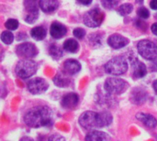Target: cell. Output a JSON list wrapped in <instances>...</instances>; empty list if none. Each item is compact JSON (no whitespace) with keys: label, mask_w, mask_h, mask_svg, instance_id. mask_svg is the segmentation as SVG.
I'll return each instance as SVG.
<instances>
[{"label":"cell","mask_w":157,"mask_h":141,"mask_svg":"<svg viewBox=\"0 0 157 141\" xmlns=\"http://www.w3.org/2000/svg\"><path fill=\"white\" fill-rule=\"evenodd\" d=\"M24 122L28 127L33 128L49 127L53 122L52 111L45 106L32 107L24 116Z\"/></svg>","instance_id":"cell-1"},{"label":"cell","mask_w":157,"mask_h":141,"mask_svg":"<svg viewBox=\"0 0 157 141\" xmlns=\"http://www.w3.org/2000/svg\"><path fill=\"white\" fill-rule=\"evenodd\" d=\"M38 70V64L29 59L19 61L15 68V72L20 79H28L31 77Z\"/></svg>","instance_id":"cell-2"},{"label":"cell","mask_w":157,"mask_h":141,"mask_svg":"<svg viewBox=\"0 0 157 141\" xmlns=\"http://www.w3.org/2000/svg\"><path fill=\"white\" fill-rule=\"evenodd\" d=\"M128 63L124 57L118 56L109 61L105 65V71L111 75H121L127 72Z\"/></svg>","instance_id":"cell-3"},{"label":"cell","mask_w":157,"mask_h":141,"mask_svg":"<svg viewBox=\"0 0 157 141\" xmlns=\"http://www.w3.org/2000/svg\"><path fill=\"white\" fill-rule=\"evenodd\" d=\"M104 88L109 95H121L129 88V83L123 79L110 77L106 80Z\"/></svg>","instance_id":"cell-4"},{"label":"cell","mask_w":157,"mask_h":141,"mask_svg":"<svg viewBox=\"0 0 157 141\" xmlns=\"http://www.w3.org/2000/svg\"><path fill=\"white\" fill-rule=\"evenodd\" d=\"M137 50L140 55L146 60H154L157 57L156 45L149 39L139 41L137 44Z\"/></svg>","instance_id":"cell-5"},{"label":"cell","mask_w":157,"mask_h":141,"mask_svg":"<svg viewBox=\"0 0 157 141\" xmlns=\"http://www.w3.org/2000/svg\"><path fill=\"white\" fill-rule=\"evenodd\" d=\"M104 20V14L99 8H93L84 15V23L89 28L99 27Z\"/></svg>","instance_id":"cell-6"},{"label":"cell","mask_w":157,"mask_h":141,"mask_svg":"<svg viewBox=\"0 0 157 141\" xmlns=\"http://www.w3.org/2000/svg\"><path fill=\"white\" fill-rule=\"evenodd\" d=\"M98 114L93 111L84 112L79 117V124L81 127L86 130H91L94 128H98Z\"/></svg>","instance_id":"cell-7"},{"label":"cell","mask_w":157,"mask_h":141,"mask_svg":"<svg viewBox=\"0 0 157 141\" xmlns=\"http://www.w3.org/2000/svg\"><path fill=\"white\" fill-rule=\"evenodd\" d=\"M40 4L38 0H24V7L26 10L25 21L34 23L38 19Z\"/></svg>","instance_id":"cell-8"},{"label":"cell","mask_w":157,"mask_h":141,"mask_svg":"<svg viewBox=\"0 0 157 141\" xmlns=\"http://www.w3.org/2000/svg\"><path fill=\"white\" fill-rule=\"evenodd\" d=\"M28 90L32 95H40L47 91L49 83L42 78L37 77L30 80L27 84Z\"/></svg>","instance_id":"cell-9"},{"label":"cell","mask_w":157,"mask_h":141,"mask_svg":"<svg viewBox=\"0 0 157 141\" xmlns=\"http://www.w3.org/2000/svg\"><path fill=\"white\" fill-rule=\"evenodd\" d=\"M16 51L19 57H22L25 59H31L38 54L37 48L35 47L33 43H30V42H25V43L19 44L17 47Z\"/></svg>","instance_id":"cell-10"},{"label":"cell","mask_w":157,"mask_h":141,"mask_svg":"<svg viewBox=\"0 0 157 141\" xmlns=\"http://www.w3.org/2000/svg\"><path fill=\"white\" fill-rule=\"evenodd\" d=\"M132 64V75L135 78H143L147 73V68L145 64L142 61H140L137 58L132 59L131 61Z\"/></svg>","instance_id":"cell-11"},{"label":"cell","mask_w":157,"mask_h":141,"mask_svg":"<svg viewBox=\"0 0 157 141\" xmlns=\"http://www.w3.org/2000/svg\"><path fill=\"white\" fill-rule=\"evenodd\" d=\"M108 44L111 48L118 50L127 46L129 44V39L120 34H112L108 39Z\"/></svg>","instance_id":"cell-12"},{"label":"cell","mask_w":157,"mask_h":141,"mask_svg":"<svg viewBox=\"0 0 157 141\" xmlns=\"http://www.w3.org/2000/svg\"><path fill=\"white\" fill-rule=\"evenodd\" d=\"M79 102V96L75 93H69L65 95L62 99V106L66 109H73L75 108Z\"/></svg>","instance_id":"cell-13"},{"label":"cell","mask_w":157,"mask_h":141,"mask_svg":"<svg viewBox=\"0 0 157 141\" xmlns=\"http://www.w3.org/2000/svg\"><path fill=\"white\" fill-rule=\"evenodd\" d=\"M67 33V28L64 25L59 22H53L50 28V34L53 39H61Z\"/></svg>","instance_id":"cell-14"},{"label":"cell","mask_w":157,"mask_h":141,"mask_svg":"<svg viewBox=\"0 0 157 141\" xmlns=\"http://www.w3.org/2000/svg\"><path fill=\"white\" fill-rule=\"evenodd\" d=\"M63 70L65 73L74 75L81 70V64L74 59H69L63 62Z\"/></svg>","instance_id":"cell-15"},{"label":"cell","mask_w":157,"mask_h":141,"mask_svg":"<svg viewBox=\"0 0 157 141\" xmlns=\"http://www.w3.org/2000/svg\"><path fill=\"white\" fill-rule=\"evenodd\" d=\"M136 118L141 121L145 127L150 128H154L157 126V120L156 118L150 115V114H146V113H138L136 115Z\"/></svg>","instance_id":"cell-16"},{"label":"cell","mask_w":157,"mask_h":141,"mask_svg":"<svg viewBox=\"0 0 157 141\" xmlns=\"http://www.w3.org/2000/svg\"><path fill=\"white\" fill-rule=\"evenodd\" d=\"M39 4L40 9L45 13H52L59 6L58 0H40Z\"/></svg>","instance_id":"cell-17"},{"label":"cell","mask_w":157,"mask_h":141,"mask_svg":"<svg viewBox=\"0 0 157 141\" xmlns=\"http://www.w3.org/2000/svg\"><path fill=\"white\" fill-rule=\"evenodd\" d=\"M86 140H91V141H105V140H110L111 138L104 133V132H101V131H98V130H93L91 132H89L86 138H85Z\"/></svg>","instance_id":"cell-18"},{"label":"cell","mask_w":157,"mask_h":141,"mask_svg":"<svg viewBox=\"0 0 157 141\" xmlns=\"http://www.w3.org/2000/svg\"><path fill=\"white\" fill-rule=\"evenodd\" d=\"M98 123L99 128H106L112 123V116L109 112H100L98 114Z\"/></svg>","instance_id":"cell-19"},{"label":"cell","mask_w":157,"mask_h":141,"mask_svg":"<svg viewBox=\"0 0 157 141\" xmlns=\"http://www.w3.org/2000/svg\"><path fill=\"white\" fill-rule=\"evenodd\" d=\"M53 83L56 86H59V87H67L71 81L69 79L68 76L64 75V74H62V73H57L54 78H53Z\"/></svg>","instance_id":"cell-20"},{"label":"cell","mask_w":157,"mask_h":141,"mask_svg":"<svg viewBox=\"0 0 157 141\" xmlns=\"http://www.w3.org/2000/svg\"><path fill=\"white\" fill-rule=\"evenodd\" d=\"M30 36L36 40H42L46 37V29L43 27H35L30 31Z\"/></svg>","instance_id":"cell-21"},{"label":"cell","mask_w":157,"mask_h":141,"mask_svg":"<svg viewBox=\"0 0 157 141\" xmlns=\"http://www.w3.org/2000/svg\"><path fill=\"white\" fill-rule=\"evenodd\" d=\"M78 49H79V44L74 39H69L65 40L63 43V50L68 52L75 53L78 50Z\"/></svg>","instance_id":"cell-22"},{"label":"cell","mask_w":157,"mask_h":141,"mask_svg":"<svg viewBox=\"0 0 157 141\" xmlns=\"http://www.w3.org/2000/svg\"><path fill=\"white\" fill-rule=\"evenodd\" d=\"M48 50H49L50 56H52L53 59H60L63 55V49L57 44H51Z\"/></svg>","instance_id":"cell-23"},{"label":"cell","mask_w":157,"mask_h":141,"mask_svg":"<svg viewBox=\"0 0 157 141\" xmlns=\"http://www.w3.org/2000/svg\"><path fill=\"white\" fill-rule=\"evenodd\" d=\"M132 9H133V6L132 4H129V3H125V4H122L121 6H120L118 7V12L120 15L121 16H127L129 15L130 13L132 12Z\"/></svg>","instance_id":"cell-24"},{"label":"cell","mask_w":157,"mask_h":141,"mask_svg":"<svg viewBox=\"0 0 157 141\" xmlns=\"http://www.w3.org/2000/svg\"><path fill=\"white\" fill-rule=\"evenodd\" d=\"M1 40L5 44H11L14 40V35L10 31H4L1 34Z\"/></svg>","instance_id":"cell-25"},{"label":"cell","mask_w":157,"mask_h":141,"mask_svg":"<svg viewBox=\"0 0 157 141\" xmlns=\"http://www.w3.org/2000/svg\"><path fill=\"white\" fill-rule=\"evenodd\" d=\"M5 26L8 30H16L18 28V21L17 19L10 18L6 22Z\"/></svg>","instance_id":"cell-26"},{"label":"cell","mask_w":157,"mask_h":141,"mask_svg":"<svg viewBox=\"0 0 157 141\" xmlns=\"http://www.w3.org/2000/svg\"><path fill=\"white\" fill-rule=\"evenodd\" d=\"M119 1L120 0H101V3L105 8L111 9V8H114L118 5Z\"/></svg>","instance_id":"cell-27"},{"label":"cell","mask_w":157,"mask_h":141,"mask_svg":"<svg viewBox=\"0 0 157 141\" xmlns=\"http://www.w3.org/2000/svg\"><path fill=\"white\" fill-rule=\"evenodd\" d=\"M137 15H138L139 17L146 19V18H148L150 17V12L146 7H140L137 10Z\"/></svg>","instance_id":"cell-28"},{"label":"cell","mask_w":157,"mask_h":141,"mask_svg":"<svg viewBox=\"0 0 157 141\" xmlns=\"http://www.w3.org/2000/svg\"><path fill=\"white\" fill-rule=\"evenodd\" d=\"M73 34L77 39H83L86 35V31H85V29H83L81 28H77L73 31Z\"/></svg>","instance_id":"cell-29"},{"label":"cell","mask_w":157,"mask_h":141,"mask_svg":"<svg viewBox=\"0 0 157 141\" xmlns=\"http://www.w3.org/2000/svg\"><path fill=\"white\" fill-rule=\"evenodd\" d=\"M150 68L152 72H157V59H154L150 64Z\"/></svg>","instance_id":"cell-30"},{"label":"cell","mask_w":157,"mask_h":141,"mask_svg":"<svg viewBox=\"0 0 157 141\" xmlns=\"http://www.w3.org/2000/svg\"><path fill=\"white\" fill-rule=\"evenodd\" d=\"M49 140H65V139L62 136H59V135H52L49 138Z\"/></svg>","instance_id":"cell-31"},{"label":"cell","mask_w":157,"mask_h":141,"mask_svg":"<svg viewBox=\"0 0 157 141\" xmlns=\"http://www.w3.org/2000/svg\"><path fill=\"white\" fill-rule=\"evenodd\" d=\"M79 4L81 5H84V6H89L93 0H76Z\"/></svg>","instance_id":"cell-32"},{"label":"cell","mask_w":157,"mask_h":141,"mask_svg":"<svg viewBox=\"0 0 157 141\" xmlns=\"http://www.w3.org/2000/svg\"><path fill=\"white\" fill-rule=\"evenodd\" d=\"M150 6L152 9L157 10V0H151L150 2Z\"/></svg>","instance_id":"cell-33"},{"label":"cell","mask_w":157,"mask_h":141,"mask_svg":"<svg viewBox=\"0 0 157 141\" xmlns=\"http://www.w3.org/2000/svg\"><path fill=\"white\" fill-rule=\"evenodd\" d=\"M151 29H152V32H153L155 35H156L157 36V22L154 23V24L152 25V27H151Z\"/></svg>","instance_id":"cell-34"},{"label":"cell","mask_w":157,"mask_h":141,"mask_svg":"<svg viewBox=\"0 0 157 141\" xmlns=\"http://www.w3.org/2000/svg\"><path fill=\"white\" fill-rule=\"evenodd\" d=\"M153 88H154V90L155 91V93H157V80H155V81L154 82V83H153Z\"/></svg>","instance_id":"cell-35"},{"label":"cell","mask_w":157,"mask_h":141,"mask_svg":"<svg viewBox=\"0 0 157 141\" xmlns=\"http://www.w3.org/2000/svg\"><path fill=\"white\" fill-rule=\"evenodd\" d=\"M25 139H27V140H32V139H30V138H22L21 139V140H25Z\"/></svg>","instance_id":"cell-36"}]
</instances>
